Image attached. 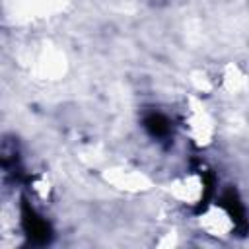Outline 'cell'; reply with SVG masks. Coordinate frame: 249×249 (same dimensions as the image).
<instances>
[{"mask_svg":"<svg viewBox=\"0 0 249 249\" xmlns=\"http://www.w3.org/2000/svg\"><path fill=\"white\" fill-rule=\"evenodd\" d=\"M21 220H23V228H25V231H27V235H29L31 239H35V241H39V243L49 241V237H51V228H49V224H47L41 216H37V214L33 212V208H29V206L23 204Z\"/></svg>","mask_w":249,"mask_h":249,"instance_id":"cell-1","label":"cell"},{"mask_svg":"<svg viewBox=\"0 0 249 249\" xmlns=\"http://www.w3.org/2000/svg\"><path fill=\"white\" fill-rule=\"evenodd\" d=\"M144 126L146 130L156 136V138H165L169 132H171V126H169V121L161 115V113H150L146 119H144Z\"/></svg>","mask_w":249,"mask_h":249,"instance_id":"cell-2","label":"cell"}]
</instances>
